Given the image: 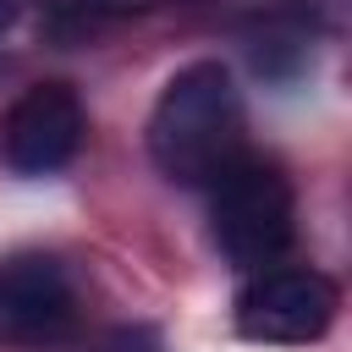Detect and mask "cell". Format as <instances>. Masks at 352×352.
<instances>
[{"label": "cell", "instance_id": "cell-1", "mask_svg": "<svg viewBox=\"0 0 352 352\" xmlns=\"http://www.w3.org/2000/svg\"><path fill=\"white\" fill-rule=\"evenodd\" d=\"M242 132L248 121L231 72L220 60H192L160 88L148 110V160L182 187H209L248 154Z\"/></svg>", "mask_w": 352, "mask_h": 352}, {"label": "cell", "instance_id": "cell-2", "mask_svg": "<svg viewBox=\"0 0 352 352\" xmlns=\"http://www.w3.org/2000/svg\"><path fill=\"white\" fill-rule=\"evenodd\" d=\"M209 231L236 270H253V275L275 270V258L297 236V204H292L286 170L258 154H242L231 170H220L209 182Z\"/></svg>", "mask_w": 352, "mask_h": 352}, {"label": "cell", "instance_id": "cell-3", "mask_svg": "<svg viewBox=\"0 0 352 352\" xmlns=\"http://www.w3.org/2000/svg\"><path fill=\"white\" fill-rule=\"evenodd\" d=\"M336 308H341V292L324 270H308V264L258 270L236 297V336L264 346H302L330 330Z\"/></svg>", "mask_w": 352, "mask_h": 352}, {"label": "cell", "instance_id": "cell-4", "mask_svg": "<svg viewBox=\"0 0 352 352\" xmlns=\"http://www.w3.org/2000/svg\"><path fill=\"white\" fill-rule=\"evenodd\" d=\"M82 132H88L82 99L66 82H33L0 121V154L22 176H50L82 148Z\"/></svg>", "mask_w": 352, "mask_h": 352}, {"label": "cell", "instance_id": "cell-5", "mask_svg": "<svg viewBox=\"0 0 352 352\" xmlns=\"http://www.w3.org/2000/svg\"><path fill=\"white\" fill-rule=\"evenodd\" d=\"M77 319V292L66 270L44 253L0 264V336H55Z\"/></svg>", "mask_w": 352, "mask_h": 352}, {"label": "cell", "instance_id": "cell-6", "mask_svg": "<svg viewBox=\"0 0 352 352\" xmlns=\"http://www.w3.org/2000/svg\"><path fill=\"white\" fill-rule=\"evenodd\" d=\"M11 16H16V0H0V33L11 28Z\"/></svg>", "mask_w": 352, "mask_h": 352}]
</instances>
